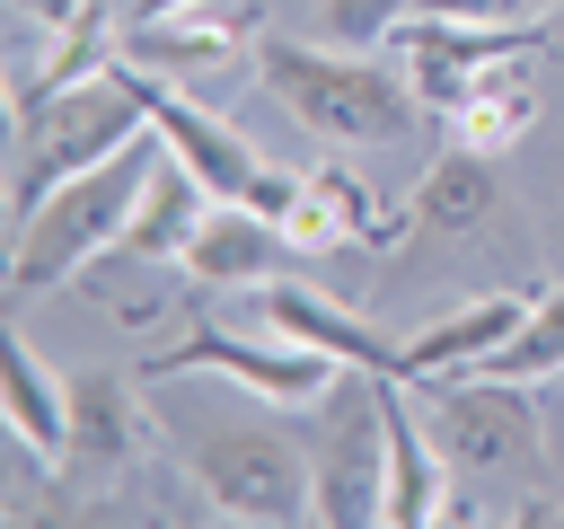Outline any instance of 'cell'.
I'll list each match as a JSON object with an SVG mask.
<instances>
[{"label":"cell","instance_id":"1","mask_svg":"<svg viewBox=\"0 0 564 529\" xmlns=\"http://www.w3.org/2000/svg\"><path fill=\"white\" fill-rule=\"evenodd\" d=\"M273 397H185V379H159V441L176 458V476H194L229 520H264V529H291V520H317V467H308V441L291 423L264 414Z\"/></svg>","mask_w":564,"mask_h":529},{"label":"cell","instance_id":"2","mask_svg":"<svg viewBox=\"0 0 564 529\" xmlns=\"http://www.w3.org/2000/svg\"><path fill=\"white\" fill-rule=\"evenodd\" d=\"M167 141L159 132H141V141H123L115 159H97V168H79V176H62L18 229H9V300H44V291H62L70 273H88L97 256H115V238H123V220H132V203L150 194V176L167 168L159 159Z\"/></svg>","mask_w":564,"mask_h":529},{"label":"cell","instance_id":"3","mask_svg":"<svg viewBox=\"0 0 564 529\" xmlns=\"http://www.w3.org/2000/svg\"><path fill=\"white\" fill-rule=\"evenodd\" d=\"M256 79L291 106V123L300 132H317V141H370V150H388V141H405L414 132V79L405 71H388L379 53H352V44H291V35H264L256 44Z\"/></svg>","mask_w":564,"mask_h":529},{"label":"cell","instance_id":"4","mask_svg":"<svg viewBox=\"0 0 564 529\" xmlns=\"http://www.w3.org/2000/svg\"><path fill=\"white\" fill-rule=\"evenodd\" d=\"M9 132H18V159H9V229H18L62 176H79V168L115 159L123 141H141L150 106L132 88V62L115 53L97 79H79L62 97H35V106H9Z\"/></svg>","mask_w":564,"mask_h":529},{"label":"cell","instance_id":"5","mask_svg":"<svg viewBox=\"0 0 564 529\" xmlns=\"http://www.w3.org/2000/svg\"><path fill=\"white\" fill-rule=\"evenodd\" d=\"M308 467H317V520L326 529H370L388 503V370H344L308 423Z\"/></svg>","mask_w":564,"mask_h":529},{"label":"cell","instance_id":"6","mask_svg":"<svg viewBox=\"0 0 564 529\" xmlns=\"http://www.w3.org/2000/svg\"><path fill=\"white\" fill-rule=\"evenodd\" d=\"M414 388V379H405ZM423 423L441 441V458L458 476H538L546 467V441H538V406H529V379H494V370H449V379H423Z\"/></svg>","mask_w":564,"mask_h":529},{"label":"cell","instance_id":"7","mask_svg":"<svg viewBox=\"0 0 564 529\" xmlns=\"http://www.w3.org/2000/svg\"><path fill=\"white\" fill-rule=\"evenodd\" d=\"M159 379H229V388H256V397H273V406H317L335 379H344V361L335 353H317V344H300V335H229V326H194V335H176L167 353H150L141 361V388H159Z\"/></svg>","mask_w":564,"mask_h":529},{"label":"cell","instance_id":"8","mask_svg":"<svg viewBox=\"0 0 564 529\" xmlns=\"http://www.w3.org/2000/svg\"><path fill=\"white\" fill-rule=\"evenodd\" d=\"M132 88H141V106H150V132H159V141H167V150L212 185V203H256V212H273V220L300 203V176L264 168V159H256L220 115H203L194 97H176V79H150V71L132 62Z\"/></svg>","mask_w":564,"mask_h":529},{"label":"cell","instance_id":"9","mask_svg":"<svg viewBox=\"0 0 564 529\" xmlns=\"http://www.w3.org/2000/svg\"><path fill=\"white\" fill-rule=\"evenodd\" d=\"M414 220H423V212L379 203V185H361L352 168H308V176H300V203L282 212V229L300 238V256H326V247H379V256H388Z\"/></svg>","mask_w":564,"mask_h":529},{"label":"cell","instance_id":"10","mask_svg":"<svg viewBox=\"0 0 564 529\" xmlns=\"http://www.w3.org/2000/svg\"><path fill=\"white\" fill-rule=\"evenodd\" d=\"M449 476L458 467L441 458L414 388L388 379V503H379V529H432V520H449Z\"/></svg>","mask_w":564,"mask_h":529},{"label":"cell","instance_id":"11","mask_svg":"<svg viewBox=\"0 0 564 529\" xmlns=\"http://www.w3.org/2000/svg\"><path fill=\"white\" fill-rule=\"evenodd\" d=\"M300 256V238L273 220V212H256V203H212L203 220H194V238H185V282H203V291H220V282H264V273H282Z\"/></svg>","mask_w":564,"mask_h":529},{"label":"cell","instance_id":"12","mask_svg":"<svg viewBox=\"0 0 564 529\" xmlns=\"http://www.w3.org/2000/svg\"><path fill=\"white\" fill-rule=\"evenodd\" d=\"M238 44H247V0L238 9L194 0V9H167V18H132L123 62H141L150 79H212Z\"/></svg>","mask_w":564,"mask_h":529},{"label":"cell","instance_id":"13","mask_svg":"<svg viewBox=\"0 0 564 529\" xmlns=\"http://www.w3.org/2000/svg\"><path fill=\"white\" fill-rule=\"evenodd\" d=\"M264 326L335 353L344 370H388V379H405V344H397V335L361 326L352 309H335V300H317V291H300V282H264Z\"/></svg>","mask_w":564,"mask_h":529},{"label":"cell","instance_id":"14","mask_svg":"<svg viewBox=\"0 0 564 529\" xmlns=\"http://www.w3.org/2000/svg\"><path fill=\"white\" fill-rule=\"evenodd\" d=\"M0 423L35 467H70V379H53L35 361V344H18V335L0 353Z\"/></svg>","mask_w":564,"mask_h":529},{"label":"cell","instance_id":"15","mask_svg":"<svg viewBox=\"0 0 564 529\" xmlns=\"http://www.w3.org/2000/svg\"><path fill=\"white\" fill-rule=\"evenodd\" d=\"M538 309V291H494V300H467V309H449L441 326H423V335H397L405 344V379L423 388V379H449V370H476L502 335H520V317Z\"/></svg>","mask_w":564,"mask_h":529},{"label":"cell","instance_id":"16","mask_svg":"<svg viewBox=\"0 0 564 529\" xmlns=\"http://www.w3.org/2000/svg\"><path fill=\"white\" fill-rule=\"evenodd\" d=\"M203 212H212V185L167 150V168L150 176V194L132 203V220H123V238H115V264H176Z\"/></svg>","mask_w":564,"mask_h":529},{"label":"cell","instance_id":"17","mask_svg":"<svg viewBox=\"0 0 564 529\" xmlns=\"http://www.w3.org/2000/svg\"><path fill=\"white\" fill-rule=\"evenodd\" d=\"M132 450H141L132 379H123V370L70 379V458H79V476H115V467H132Z\"/></svg>","mask_w":564,"mask_h":529},{"label":"cell","instance_id":"18","mask_svg":"<svg viewBox=\"0 0 564 529\" xmlns=\"http://www.w3.org/2000/svg\"><path fill=\"white\" fill-rule=\"evenodd\" d=\"M529 115H538V53H511V62H494V71H485L441 123H449L467 150L494 159V150H511V141L529 132Z\"/></svg>","mask_w":564,"mask_h":529},{"label":"cell","instance_id":"19","mask_svg":"<svg viewBox=\"0 0 564 529\" xmlns=\"http://www.w3.org/2000/svg\"><path fill=\"white\" fill-rule=\"evenodd\" d=\"M414 212L432 220V229H476L485 212H494V168H485V150H449V159H432L423 168V185H414Z\"/></svg>","mask_w":564,"mask_h":529},{"label":"cell","instance_id":"20","mask_svg":"<svg viewBox=\"0 0 564 529\" xmlns=\"http://www.w3.org/2000/svg\"><path fill=\"white\" fill-rule=\"evenodd\" d=\"M476 370H494V379H555L564 370V291H538V309L520 317V335H502Z\"/></svg>","mask_w":564,"mask_h":529},{"label":"cell","instance_id":"21","mask_svg":"<svg viewBox=\"0 0 564 529\" xmlns=\"http://www.w3.org/2000/svg\"><path fill=\"white\" fill-rule=\"evenodd\" d=\"M423 0H326L317 18H326V44H352V53H370V44H388L405 18H414Z\"/></svg>","mask_w":564,"mask_h":529},{"label":"cell","instance_id":"22","mask_svg":"<svg viewBox=\"0 0 564 529\" xmlns=\"http://www.w3.org/2000/svg\"><path fill=\"white\" fill-rule=\"evenodd\" d=\"M432 18H485V26H520V18H555V0H423Z\"/></svg>","mask_w":564,"mask_h":529},{"label":"cell","instance_id":"23","mask_svg":"<svg viewBox=\"0 0 564 529\" xmlns=\"http://www.w3.org/2000/svg\"><path fill=\"white\" fill-rule=\"evenodd\" d=\"M167 9H194V0H141V18H167Z\"/></svg>","mask_w":564,"mask_h":529}]
</instances>
